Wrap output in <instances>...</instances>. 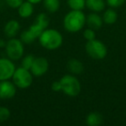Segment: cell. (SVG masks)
I'll return each instance as SVG.
<instances>
[{"label": "cell", "mask_w": 126, "mask_h": 126, "mask_svg": "<svg viewBox=\"0 0 126 126\" xmlns=\"http://www.w3.org/2000/svg\"><path fill=\"white\" fill-rule=\"evenodd\" d=\"M86 25V16L82 11L71 10L66 14L63 19V26L67 32L76 33L84 28Z\"/></svg>", "instance_id": "6da1fadb"}, {"label": "cell", "mask_w": 126, "mask_h": 126, "mask_svg": "<svg viewBox=\"0 0 126 126\" xmlns=\"http://www.w3.org/2000/svg\"><path fill=\"white\" fill-rule=\"evenodd\" d=\"M16 86L13 83V81L0 80V99L7 100L11 99L16 95Z\"/></svg>", "instance_id": "9c48e42d"}, {"label": "cell", "mask_w": 126, "mask_h": 126, "mask_svg": "<svg viewBox=\"0 0 126 126\" xmlns=\"http://www.w3.org/2000/svg\"><path fill=\"white\" fill-rule=\"evenodd\" d=\"M20 30V23L16 20H10L5 23L4 28V33L8 38L16 37Z\"/></svg>", "instance_id": "8fae6325"}, {"label": "cell", "mask_w": 126, "mask_h": 126, "mask_svg": "<svg viewBox=\"0 0 126 126\" xmlns=\"http://www.w3.org/2000/svg\"><path fill=\"white\" fill-rule=\"evenodd\" d=\"M49 67V63L46 58L44 57H36L35 58L33 64L30 67V72L35 77H40L42 76L47 72Z\"/></svg>", "instance_id": "ba28073f"}, {"label": "cell", "mask_w": 126, "mask_h": 126, "mask_svg": "<svg viewBox=\"0 0 126 126\" xmlns=\"http://www.w3.org/2000/svg\"><path fill=\"white\" fill-rule=\"evenodd\" d=\"M23 2V0H5V3L9 7L12 8V9H17L22 3Z\"/></svg>", "instance_id": "484cf974"}, {"label": "cell", "mask_w": 126, "mask_h": 126, "mask_svg": "<svg viewBox=\"0 0 126 126\" xmlns=\"http://www.w3.org/2000/svg\"><path fill=\"white\" fill-rule=\"evenodd\" d=\"M86 52L88 56L93 60H103L107 55V47L103 42L97 40L96 38L91 41H87L85 46Z\"/></svg>", "instance_id": "277c9868"}, {"label": "cell", "mask_w": 126, "mask_h": 126, "mask_svg": "<svg viewBox=\"0 0 126 126\" xmlns=\"http://www.w3.org/2000/svg\"><path fill=\"white\" fill-rule=\"evenodd\" d=\"M67 70L73 74H80L84 72L85 67L79 60L70 59L67 63Z\"/></svg>", "instance_id": "7c38bea8"}, {"label": "cell", "mask_w": 126, "mask_h": 126, "mask_svg": "<svg viewBox=\"0 0 126 126\" xmlns=\"http://www.w3.org/2000/svg\"><path fill=\"white\" fill-rule=\"evenodd\" d=\"M40 45L47 50H55L63 43V37L58 30L46 29L38 38Z\"/></svg>", "instance_id": "7a4b0ae2"}, {"label": "cell", "mask_w": 126, "mask_h": 126, "mask_svg": "<svg viewBox=\"0 0 126 126\" xmlns=\"http://www.w3.org/2000/svg\"><path fill=\"white\" fill-rule=\"evenodd\" d=\"M49 18L45 13H40V14L37 15L36 18L35 20V23H37L38 25H40L43 30L47 29L49 25Z\"/></svg>", "instance_id": "d6986e66"}, {"label": "cell", "mask_w": 126, "mask_h": 126, "mask_svg": "<svg viewBox=\"0 0 126 126\" xmlns=\"http://www.w3.org/2000/svg\"><path fill=\"white\" fill-rule=\"evenodd\" d=\"M16 67L13 61L9 58H0V80L11 79Z\"/></svg>", "instance_id": "52a82bcc"}, {"label": "cell", "mask_w": 126, "mask_h": 126, "mask_svg": "<svg viewBox=\"0 0 126 126\" xmlns=\"http://www.w3.org/2000/svg\"><path fill=\"white\" fill-rule=\"evenodd\" d=\"M83 35H84V38L86 39V41H91V40H93V39L96 38L95 30H93V29H90V28L85 30L84 33H83Z\"/></svg>", "instance_id": "cb8c5ba5"}, {"label": "cell", "mask_w": 126, "mask_h": 126, "mask_svg": "<svg viewBox=\"0 0 126 126\" xmlns=\"http://www.w3.org/2000/svg\"><path fill=\"white\" fill-rule=\"evenodd\" d=\"M117 13L116 12V11H114L113 8H110L107 9L106 11H105L102 18H103V22L105 24L111 25L117 22Z\"/></svg>", "instance_id": "2e32d148"}, {"label": "cell", "mask_w": 126, "mask_h": 126, "mask_svg": "<svg viewBox=\"0 0 126 126\" xmlns=\"http://www.w3.org/2000/svg\"><path fill=\"white\" fill-rule=\"evenodd\" d=\"M61 83V92L69 97H76L81 91V85L79 80L74 75L66 74L60 79Z\"/></svg>", "instance_id": "3957f363"}, {"label": "cell", "mask_w": 126, "mask_h": 126, "mask_svg": "<svg viewBox=\"0 0 126 126\" xmlns=\"http://www.w3.org/2000/svg\"><path fill=\"white\" fill-rule=\"evenodd\" d=\"M27 1H29V2H30L33 4H40L41 2H42L43 0H27Z\"/></svg>", "instance_id": "f1b7e54d"}, {"label": "cell", "mask_w": 126, "mask_h": 126, "mask_svg": "<svg viewBox=\"0 0 126 126\" xmlns=\"http://www.w3.org/2000/svg\"><path fill=\"white\" fill-rule=\"evenodd\" d=\"M51 89L52 91L56 92V93H59V92H61L62 90V87H61V83L60 80L57 81H54L51 85Z\"/></svg>", "instance_id": "4316f807"}, {"label": "cell", "mask_w": 126, "mask_h": 126, "mask_svg": "<svg viewBox=\"0 0 126 126\" xmlns=\"http://www.w3.org/2000/svg\"><path fill=\"white\" fill-rule=\"evenodd\" d=\"M42 2L45 9L49 13H54L59 11L61 5L60 0H43Z\"/></svg>", "instance_id": "e0dca14e"}, {"label": "cell", "mask_w": 126, "mask_h": 126, "mask_svg": "<svg viewBox=\"0 0 126 126\" xmlns=\"http://www.w3.org/2000/svg\"><path fill=\"white\" fill-rule=\"evenodd\" d=\"M67 5L71 10L82 11L86 7V0H67Z\"/></svg>", "instance_id": "ac0fdd59"}, {"label": "cell", "mask_w": 126, "mask_h": 126, "mask_svg": "<svg viewBox=\"0 0 126 126\" xmlns=\"http://www.w3.org/2000/svg\"><path fill=\"white\" fill-rule=\"evenodd\" d=\"M34 4L29 1H23L22 4L17 8V12L20 17L22 18H29L32 16L34 12Z\"/></svg>", "instance_id": "4fadbf2b"}, {"label": "cell", "mask_w": 126, "mask_h": 126, "mask_svg": "<svg viewBox=\"0 0 126 126\" xmlns=\"http://www.w3.org/2000/svg\"><path fill=\"white\" fill-rule=\"evenodd\" d=\"M86 7L93 12H100L105 7V0H86Z\"/></svg>", "instance_id": "9a60e30c"}, {"label": "cell", "mask_w": 126, "mask_h": 126, "mask_svg": "<svg viewBox=\"0 0 126 126\" xmlns=\"http://www.w3.org/2000/svg\"><path fill=\"white\" fill-rule=\"evenodd\" d=\"M6 41H4V39H0V48H3V47H5L6 46Z\"/></svg>", "instance_id": "83f0119b"}, {"label": "cell", "mask_w": 126, "mask_h": 126, "mask_svg": "<svg viewBox=\"0 0 126 126\" xmlns=\"http://www.w3.org/2000/svg\"><path fill=\"white\" fill-rule=\"evenodd\" d=\"M4 49L6 55L9 59L12 61H18L23 57L24 54V44L20 39L13 37L7 41Z\"/></svg>", "instance_id": "5b68a950"}, {"label": "cell", "mask_w": 126, "mask_h": 126, "mask_svg": "<svg viewBox=\"0 0 126 126\" xmlns=\"http://www.w3.org/2000/svg\"><path fill=\"white\" fill-rule=\"evenodd\" d=\"M35 57L33 55V54H27L26 56H24V57L22 59L21 67L25 69L30 70L32 64H33L34 61H35Z\"/></svg>", "instance_id": "44dd1931"}, {"label": "cell", "mask_w": 126, "mask_h": 126, "mask_svg": "<svg viewBox=\"0 0 126 126\" xmlns=\"http://www.w3.org/2000/svg\"><path fill=\"white\" fill-rule=\"evenodd\" d=\"M11 79L17 88L26 89L30 87L33 82V74H31L30 70L20 67L16 68Z\"/></svg>", "instance_id": "8992f818"}, {"label": "cell", "mask_w": 126, "mask_h": 126, "mask_svg": "<svg viewBox=\"0 0 126 126\" xmlns=\"http://www.w3.org/2000/svg\"><path fill=\"white\" fill-rule=\"evenodd\" d=\"M126 0H106V3L110 8H118L125 3Z\"/></svg>", "instance_id": "d4e9b609"}, {"label": "cell", "mask_w": 126, "mask_h": 126, "mask_svg": "<svg viewBox=\"0 0 126 126\" xmlns=\"http://www.w3.org/2000/svg\"><path fill=\"white\" fill-rule=\"evenodd\" d=\"M29 30L31 32V34L35 37V38L38 39L39 36H40L41 34L42 33V31H43L44 30L40 26V25H38L37 23H34L29 28Z\"/></svg>", "instance_id": "7402d4cb"}, {"label": "cell", "mask_w": 126, "mask_h": 126, "mask_svg": "<svg viewBox=\"0 0 126 126\" xmlns=\"http://www.w3.org/2000/svg\"><path fill=\"white\" fill-rule=\"evenodd\" d=\"M103 23V18L97 12L90 13L89 15L86 16V24L88 26V28L98 30L102 27Z\"/></svg>", "instance_id": "30bf717a"}, {"label": "cell", "mask_w": 126, "mask_h": 126, "mask_svg": "<svg viewBox=\"0 0 126 126\" xmlns=\"http://www.w3.org/2000/svg\"><path fill=\"white\" fill-rule=\"evenodd\" d=\"M86 124L88 126H98L103 124V116L97 111L90 112L86 118Z\"/></svg>", "instance_id": "5bb4252c"}, {"label": "cell", "mask_w": 126, "mask_h": 126, "mask_svg": "<svg viewBox=\"0 0 126 126\" xmlns=\"http://www.w3.org/2000/svg\"><path fill=\"white\" fill-rule=\"evenodd\" d=\"M11 117V110L5 106H0V123L7 121Z\"/></svg>", "instance_id": "603a6c76"}, {"label": "cell", "mask_w": 126, "mask_h": 126, "mask_svg": "<svg viewBox=\"0 0 126 126\" xmlns=\"http://www.w3.org/2000/svg\"><path fill=\"white\" fill-rule=\"evenodd\" d=\"M19 39L23 42V44H31L36 40V38L32 35L31 32L29 30V29L28 30H23V31L22 32L21 35H20Z\"/></svg>", "instance_id": "ffe728a7"}]
</instances>
